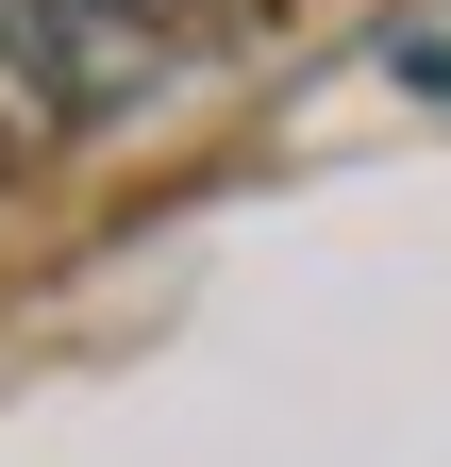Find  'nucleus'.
<instances>
[{
	"mask_svg": "<svg viewBox=\"0 0 451 467\" xmlns=\"http://www.w3.org/2000/svg\"><path fill=\"white\" fill-rule=\"evenodd\" d=\"M402 84H418V100H451V34H418V50H402Z\"/></svg>",
	"mask_w": 451,
	"mask_h": 467,
	"instance_id": "f03ea898",
	"label": "nucleus"
},
{
	"mask_svg": "<svg viewBox=\"0 0 451 467\" xmlns=\"http://www.w3.org/2000/svg\"><path fill=\"white\" fill-rule=\"evenodd\" d=\"M184 0H0V100L84 134V117H134L167 67H184Z\"/></svg>",
	"mask_w": 451,
	"mask_h": 467,
	"instance_id": "f257e3e1",
	"label": "nucleus"
}]
</instances>
